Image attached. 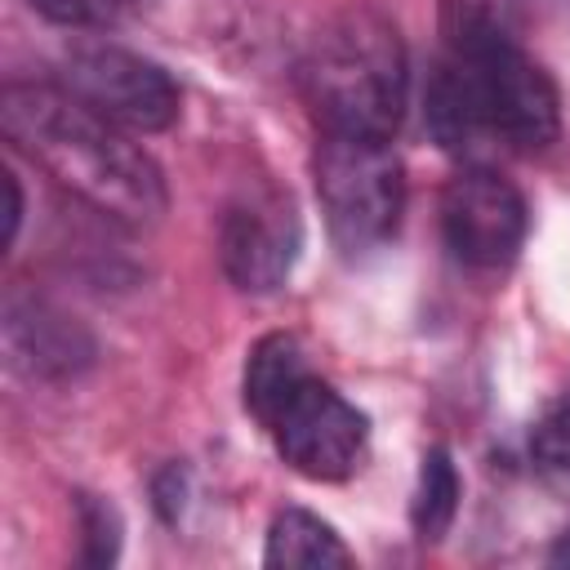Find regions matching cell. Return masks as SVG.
Masks as SVG:
<instances>
[{
  "mask_svg": "<svg viewBox=\"0 0 570 570\" xmlns=\"http://www.w3.org/2000/svg\"><path fill=\"white\" fill-rule=\"evenodd\" d=\"M0 125L18 151L102 218L151 227L165 214V178L156 160L62 85H9L0 98Z\"/></svg>",
  "mask_w": 570,
  "mask_h": 570,
  "instance_id": "1",
  "label": "cell"
},
{
  "mask_svg": "<svg viewBox=\"0 0 570 570\" xmlns=\"http://www.w3.org/2000/svg\"><path fill=\"white\" fill-rule=\"evenodd\" d=\"M428 134L454 156L539 151L561 129L557 85L512 40L450 49L423 89Z\"/></svg>",
  "mask_w": 570,
  "mask_h": 570,
  "instance_id": "2",
  "label": "cell"
},
{
  "mask_svg": "<svg viewBox=\"0 0 570 570\" xmlns=\"http://www.w3.org/2000/svg\"><path fill=\"white\" fill-rule=\"evenodd\" d=\"M298 85L321 134L392 138L405 116L410 85L396 22L379 9H347L330 18L298 62Z\"/></svg>",
  "mask_w": 570,
  "mask_h": 570,
  "instance_id": "3",
  "label": "cell"
},
{
  "mask_svg": "<svg viewBox=\"0 0 570 570\" xmlns=\"http://www.w3.org/2000/svg\"><path fill=\"white\" fill-rule=\"evenodd\" d=\"M312 174L325 227L343 254H370L392 240L405 209V169L392 138L321 134Z\"/></svg>",
  "mask_w": 570,
  "mask_h": 570,
  "instance_id": "4",
  "label": "cell"
},
{
  "mask_svg": "<svg viewBox=\"0 0 570 570\" xmlns=\"http://www.w3.org/2000/svg\"><path fill=\"white\" fill-rule=\"evenodd\" d=\"M62 89L125 134H160L178 116V85L165 67L120 45H80L62 58Z\"/></svg>",
  "mask_w": 570,
  "mask_h": 570,
  "instance_id": "5",
  "label": "cell"
},
{
  "mask_svg": "<svg viewBox=\"0 0 570 570\" xmlns=\"http://www.w3.org/2000/svg\"><path fill=\"white\" fill-rule=\"evenodd\" d=\"M281 450V459L312 476V481H338L356 468L365 436H370V419L343 396L334 392L325 379L307 374L263 423Z\"/></svg>",
  "mask_w": 570,
  "mask_h": 570,
  "instance_id": "6",
  "label": "cell"
},
{
  "mask_svg": "<svg viewBox=\"0 0 570 570\" xmlns=\"http://www.w3.org/2000/svg\"><path fill=\"white\" fill-rule=\"evenodd\" d=\"M441 232L459 263L494 272L512 263L525 240V200L503 174L468 165L441 191Z\"/></svg>",
  "mask_w": 570,
  "mask_h": 570,
  "instance_id": "7",
  "label": "cell"
},
{
  "mask_svg": "<svg viewBox=\"0 0 570 570\" xmlns=\"http://www.w3.org/2000/svg\"><path fill=\"white\" fill-rule=\"evenodd\" d=\"M298 245H303V227H298L294 200L272 187L236 196L218 223L223 272L245 294L281 289L298 263Z\"/></svg>",
  "mask_w": 570,
  "mask_h": 570,
  "instance_id": "8",
  "label": "cell"
},
{
  "mask_svg": "<svg viewBox=\"0 0 570 570\" xmlns=\"http://www.w3.org/2000/svg\"><path fill=\"white\" fill-rule=\"evenodd\" d=\"M4 352L27 379L62 383L94 365V334L49 298L13 289L4 298Z\"/></svg>",
  "mask_w": 570,
  "mask_h": 570,
  "instance_id": "9",
  "label": "cell"
},
{
  "mask_svg": "<svg viewBox=\"0 0 570 570\" xmlns=\"http://www.w3.org/2000/svg\"><path fill=\"white\" fill-rule=\"evenodd\" d=\"M312 374L307 365V352L294 334H263L254 347H249V361H245V410L267 423V414Z\"/></svg>",
  "mask_w": 570,
  "mask_h": 570,
  "instance_id": "10",
  "label": "cell"
},
{
  "mask_svg": "<svg viewBox=\"0 0 570 570\" xmlns=\"http://www.w3.org/2000/svg\"><path fill=\"white\" fill-rule=\"evenodd\" d=\"M263 561L276 566V570L281 566L285 570H294V566H352V552L334 534L330 521H321L307 508H285V512L272 517Z\"/></svg>",
  "mask_w": 570,
  "mask_h": 570,
  "instance_id": "11",
  "label": "cell"
},
{
  "mask_svg": "<svg viewBox=\"0 0 570 570\" xmlns=\"http://www.w3.org/2000/svg\"><path fill=\"white\" fill-rule=\"evenodd\" d=\"M459 494L463 490H459V468H454L450 450L432 445L419 463V485H414V499H410V525L423 543H436L450 530V521L459 512Z\"/></svg>",
  "mask_w": 570,
  "mask_h": 570,
  "instance_id": "12",
  "label": "cell"
},
{
  "mask_svg": "<svg viewBox=\"0 0 570 570\" xmlns=\"http://www.w3.org/2000/svg\"><path fill=\"white\" fill-rule=\"evenodd\" d=\"M530 0H441V31L450 49L512 40Z\"/></svg>",
  "mask_w": 570,
  "mask_h": 570,
  "instance_id": "13",
  "label": "cell"
},
{
  "mask_svg": "<svg viewBox=\"0 0 570 570\" xmlns=\"http://www.w3.org/2000/svg\"><path fill=\"white\" fill-rule=\"evenodd\" d=\"M530 459L543 472V481L570 490V401L548 410L530 436Z\"/></svg>",
  "mask_w": 570,
  "mask_h": 570,
  "instance_id": "14",
  "label": "cell"
},
{
  "mask_svg": "<svg viewBox=\"0 0 570 570\" xmlns=\"http://www.w3.org/2000/svg\"><path fill=\"white\" fill-rule=\"evenodd\" d=\"M76 512H80V530H85V566H111L120 552V517L107 499L98 494H76Z\"/></svg>",
  "mask_w": 570,
  "mask_h": 570,
  "instance_id": "15",
  "label": "cell"
},
{
  "mask_svg": "<svg viewBox=\"0 0 570 570\" xmlns=\"http://www.w3.org/2000/svg\"><path fill=\"white\" fill-rule=\"evenodd\" d=\"M31 9L58 27H111L138 9V0H31Z\"/></svg>",
  "mask_w": 570,
  "mask_h": 570,
  "instance_id": "16",
  "label": "cell"
},
{
  "mask_svg": "<svg viewBox=\"0 0 570 570\" xmlns=\"http://www.w3.org/2000/svg\"><path fill=\"white\" fill-rule=\"evenodd\" d=\"M151 494H156L160 517H165V521H178V517H183V508H187V472H183L178 463H174V468H165V472L156 476Z\"/></svg>",
  "mask_w": 570,
  "mask_h": 570,
  "instance_id": "17",
  "label": "cell"
},
{
  "mask_svg": "<svg viewBox=\"0 0 570 570\" xmlns=\"http://www.w3.org/2000/svg\"><path fill=\"white\" fill-rule=\"evenodd\" d=\"M4 196H9V205H4V245H13L18 240V223H22V187H18L13 174H4Z\"/></svg>",
  "mask_w": 570,
  "mask_h": 570,
  "instance_id": "18",
  "label": "cell"
},
{
  "mask_svg": "<svg viewBox=\"0 0 570 570\" xmlns=\"http://www.w3.org/2000/svg\"><path fill=\"white\" fill-rule=\"evenodd\" d=\"M548 561H557V566H570V530L557 539V548L548 552Z\"/></svg>",
  "mask_w": 570,
  "mask_h": 570,
  "instance_id": "19",
  "label": "cell"
}]
</instances>
